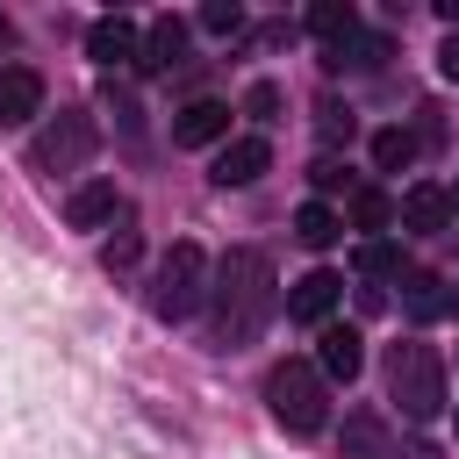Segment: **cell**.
<instances>
[{
	"label": "cell",
	"mask_w": 459,
	"mask_h": 459,
	"mask_svg": "<svg viewBox=\"0 0 459 459\" xmlns=\"http://www.w3.org/2000/svg\"><path fill=\"white\" fill-rule=\"evenodd\" d=\"M179 57H186V22H179V14L151 22V29H143V57H136V72H172Z\"/></svg>",
	"instance_id": "cell-15"
},
{
	"label": "cell",
	"mask_w": 459,
	"mask_h": 459,
	"mask_svg": "<svg viewBox=\"0 0 459 459\" xmlns=\"http://www.w3.org/2000/svg\"><path fill=\"white\" fill-rule=\"evenodd\" d=\"M359 366H366V337H359L351 323H323V337H316V373H323V380H359Z\"/></svg>",
	"instance_id": "cell-7"
},
{
	"label": "cell",
	"mask_w": 459,
	"mask_h": 459,
	"mask_svg": "<svg viewBox=\"0 0 459 459\" xmlns=\"http://www.w3.org/2000/svg\"><path fill=\"white\" fill-rule=\"evenodd\" d=\"M265 165H273V143H265V136H230V143L215 151V172H208V179H215V186H251Z\"/></svg>",
	"instance_id": "cell-9"
},
{
	"label": "cell",
	"mask_w": 459,
	"mask_h": 459,
	"mask_svg": "<svg viewBox=\"0 0 459 459\" xmlns=\"http://www.w3.org/2000/svg\"><path fill=\"white\" fill-rule=\"evenodd\" d=\"M387 402H394L409 423H430V416L445 409V359H437V344L409 337V344L387 351Z\"/></svg>",
	"instance_id": "cell-2"
},
{
	"label": "cell",
	"mask_w": 459,
	"mask_h": 459,
	"mask_svg": "<svg viewBox=\"0 0 459 459\" xmlns=\"http://www.w3.org/2000/svg\"><path fill=\"white\" fill-rule=\"evenodd\" d=\"M208 287H215L208 251L179 237V244L158 258V273H151V294H143V301H151V316H158V323H186V316L208 301Z\"/></svg>",
	"instance_id": "cell-3"
},
{
	"label": "cell",
	"mask_w": 459,
	"mask_h": 459,
	"mask_svg": "<svg viewBox=\"0 0 459 459\" xmlns=\"http://www.w3.org/2000/svg\"><path fill=\"white\" fill-rule=\"evenodd\" d=\"M294 237H301L308 251H330V244L344 237V215H337L330 201H301V208H294Z\"/></svg>",
	"instance_id": "cell-16"
},
{
	"label": "cell",
	"mask_w": 459,
	"mask_h": 459,
	"mask_svg": "<svg viewBox=\"0 0 459 459\" xmlns=\"http://www.w3.org/2000/svg\"><path fill=\"white\" fill-rule=\"evenodd\" d=\"M201 29H208V36H237V29H244V7H237V0H208V7H201Z\"/></svg>",
	"instance_id": "cell-24"
},
{
	"label": "cell",
	"mask_w": 459,
	"mask_h": 459,
	"mask_svg": "<svg viewBox=\"0 0 459 459\" xmlns=\"http://www.w3.org/2000/svg\"><path fill=\"white\" fill-rule=\"evenodd\" d=\"M265 402H273V416H280L294 437L323 430V416H330V387H323V373H316L308 359L273 366V373H265Z\"/></svg>",
	"instance_id": "cell-4"
},
{
	"label": "cell",
	"mask_w": 459,
	"mask_h": 459,
	"mask_svg": "<svg viewBox=\"0 0 459 459\" xmlns=\"http://www.w3.org/2000/svg\"><path fill=\"white\" fill-rule=\"evenodd\" d=\"M86 57H93V65H108V72L136 65V57H143V36H136V22H122V14H100V22L86 29Z\"/></svg>",
	"instance_id": "cell-6"
},
{
	"label": "cell",
	"mask_w": 459,
	"mask_h": 459,
	"mask_svg": "<svg viewBox=\"0 0 459 459\" xmlns=\"http://www.w3.org/2000/svg\"><path fill=\"white\" fill-rule=\"evenodd\" d=\"M172 143H179V151L230 143V100H194V108H179V122H172Z\"/></svg>",
	"instance_id": "cell-10"
},
{
	"label": "cell",
	"mask_w": 459,
	"mask_h": 459,
	"mask_svg": "<svg viewBox=\"0 0 459 459\" xmlns=\"http://www.w3.org/2000/svg\"><path fill=\"white\" fill-rule=\"evenodd\" d=\"M208 301H215V316H208V337H215L222 351H244V344H258V337H265V323L280 316V280H273V258H265L258 244H237V251H222Z\"/></svg>",
	"instance_id": "cell-1"
},
{
	"label": "cell",
	"mask_w": 459,
	"mask_h": 459,
	"mask_svg": "<svg viewBox=\"0 0 459 459\" xmlns=\"http://www.w3.org/2000/svg\"><path fill=\"white\" fill-rule=\"evenodd\" d=\"M7 43H14V29H7V14H0V50H7Z\"/></svg>",
	"instance_id": "cell-29"
},
{
	"label": "cell",
	"mask_w": 459,
	"mask_h": 459,
	"mask_svg": "<svg viewBox=\"0 0 459 459\" xmlns=\"http://www.w3.org/2000/svg\"><path fill=\"white\" fill-rule=\"evenodd\" d=\"M308 179H316V194H337V186H344V165H337V158H316Z\"/></svg>",
	"instance_id": "cell-27"
},
{
	"label": "cell",
	"mask_w": 459,
	"mask_h": 459,
	"mask_svg": "<svg viewBox=\"0 0 459 459\" xmlns=\"http://www.w3.org/2000/svg\"><path fill=\"white\" fill-rule=\"evenodd\" d=\"M445 222H452V194L445 186H409L402 194V230L409 237H437Z\"/></svg>",
	"instance_id": "cell-13"
},
{
	"label": "cell",
	"mask_w": 459,
	"mask_h": 459,
	"mask_svg": "<svg viewBox=\"0 0 459 459\" xmlns=\"http://www.w3.org/2000/svg\"><path fill=\"white\" fill-rule=\"evenodd\" d=\"M308 29L337 50V43H351V36H359V7H351V0H316V7H308Z\"/></svg>",
	"instance_id": "cell-17"
},
{
	"label": "cell",
	"mask_w": 459,
	"mask_h": 459,
	"mask_svg": "<svg viewBox=\"0 0 459 459\" xmlns=\"http://www.w3.org/2000/svg\"><path fill=\"white\" fill-rule=\"evenodd\" d=\"M380 57H387V36H351V43H337L323 65H330V72H344V65H351V72H373Z\"/></svg>",
	"instance_id": "cell-19"
},
{
	"label": "cell",
	"mask_w": 459,
	"mask_h": 459,
	"mask_svg": "<svg viewBox=\"0 0 459 459\" xmlns=\"http://www.w3.org/2000/svg\"><path fill=\"white\" fill-rule=\"evenodd\" d=\"M452 215H459V194H452Z\"/></svg>",
	"instance_id": "cell-30"
},
{
	"label": "cell",
	"mask_w": 459,
	"mask_h": 459,
	"mask_svg": "<svg viewBox=\"0 0 459 459\" xmlns=\"http://www.w3.org/2000/svg\"><path fill=\"white\" fill-rule=\"evenodd\" d=\"M409 158H416V136H409V129H380V136H373V165H380V172H402Z\"/></svg>",
	"instance_id": "cell-21"
},
{
	"label": "cell",
	"mask_w": 459,
	"mask_h": 459,
	"mask_svg": "<svg viewBox=\"0 0 459 459\" xmlns=\"http://www.w3.org/2000/svg\"><path fill=\"white\" fill-rule=\"evenodd\" d=\"M65 222H72V230H108V222H122V194H115V179H86V186H72Z\"/></svg>",
	"instance_id": "cell-11"
},
{
	"label": "cell",
	"mask_w": 459,
	"mask_h": 459,
	"mask_svg": "<svg viewBox=\"0 0 459 459\" xmlns=\"http://www.w3.org/2000/svg\"><path fill=\"white\" fill-rule=\"evenodd\" d=\"M344 459H394L387 452V423L380 416H351L344 423Z\"/></svg>",
	"instance_id": "cell-18"
},
{
	"label": "cell",
	"mask_w": 459,
	"mask_h": 459,
	"mask_svg": "<svg viewBox=\"0 0 459 459\" xmlns=\"http://www.w3.org/2000/svg\"><path fill=\"white\" fill-rule=\"evenodd\" d=\"M337 294H344V280H337L330 265H316V273H301V280H294V294H287V316H294V323H330Z\"/></svg>",
	"instance_id": "cell-12"
},
{
	"label": "cell",
	"mask_w": 459,
	"mask_h": 459,
	"mask_svg": "<svg viewBox=\"0 0 459 459\" xmlns=\"http://www.w3.org/2000/svg\"><path fill=\"white\" fill-rule=\"evenodd\" d=\"M136 251H143V237H136L129 222H115V237L100 244V265H108V273H129V265H136Z\"/></svg>",
	"instance_id": "cell-23"
},
{
	"label": "cell",
	"mask_w": 459,
	"mask_h": 459,
	"mask_svg": "<svg viewBox=\"0 0 459 459\" xmlns=\"http://www.w3.org/2000/svg\"><path fill=\"white\" fill-rule=\"evenodd\" d=\"M437 72H445V79H452V86H459V29H452V36H445V50H437Z\"/></svg>",
	"instance_id": "cell-28"
},
{
	"label": "cell",
	"mask_w": 459,
	"mask_h": 459,
	"mask_svg": "<svg viewBox=\"0 0 459 459\" xmlns=\"http://www.w3.org/2000/svg\"><path fill=\"white\" fill-rule=\"evenodd\" d=\"M359 273L366 280H402V244L394 237H366L359 244Z\"/></svg>",
	"instance_id": "cell-20"
},
{
	"label": "cell",
	"mask_w": 459,
	"mask_h": 459,
	"mask_svg": "<svg viewBox=\"0 0 459 459\" xmlns=\"http://www.w3.org/2000/svg\"><path fill=\"white\" fill-rule=\"evenodd\" d=\"M244 115H251V122H273V115H280V86H273V79H251V86H244Z\"/></svg>",
	"instance_id": "cell-25"
},
{
	"label": "cell",
	"mask_w": 459,
	"mask_h": 459,
	"mask_svg": "<svg viewBox=\"0 0 459 459\" xmlns=\"http://www.w3.org/2000/svg\"><path fill=\"white\" fill-rule=\"evenodd\" d=\"M402 308H409V323H437L445 308H459V294L437 273H402Z\"/></svg>",
	"instance_id": "cell-14"
},
{
	"label": "cell",
	"mask_w": 459,
	"mask_h": 459,
	"mask_svg": "<svg viewBox=\"0 0 459 459\" xmlns=\"http://www.w3.org/2000/svg\"><path fill=\"white\" fill-rule=\"evenodd\" d=\"M93 151H100V122H93L86 108H57V115L36 129L29 165H36V172H79Z\"/></svg>",
	"instance_id": "cell-5"
},
{
	"label": "cell",
	"mask_w": 459,
	"mask_h": 459,
	"mask_svg": "<svg viewBox=\"0 0 459 459\" xmlns=\"http://www.w3.org/2000/svg\"><path fill=\"white\" fill-rule=\"evenodd\" d=\"M316 136H323V143H351V108L323 100V108H316Z\"/></svg>",
	"instance_id": "cell-26"
},
{
	"label": "cell",
	"mask_w": 459,
	"mask_h": 459,
	"mask_svg": "<svg viewBox=\"0 0 459 459\" xmlns=\"http://www.w3.org/2000/svg\"><path fill=\"white\" fill-rule=\"evenodd\" d=\"M351 222H359V230H387V222H394V201H387L380 186H359V194H351Z\"/></svg>",
	"instance_id": "cell-22"
},
{
	"label": "cell",
	"mask_w": 459,
	"mask_h": 459,
	"mask_svg": "<svg viewBox=\"0 0 459 459\" xmlns=\"http://www.w3.org/2000/svg\"><path fill=\"white\" fill-rule=\"evenodd\" d=\"M43 115V72L36 65H0V129H22Z\"/></svg>",
	"instance_id": "cell-8"
}]
</instances>
